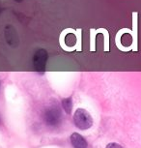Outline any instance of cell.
Instances as JSON below:
<instances>
[{"instance_id": "cell-1", "label": "cell", "mask_w": 141, "mask_h": 148, "mask_svg": "<svg viewBox=\"0 0 141 148\" xmlns=\"http://www.w3.org/2000/svg\"><path fill=\"white\" fill-rule=\"evenodd\" d=\"M62 111L57 105H50L44 110L43 118L48 126L55 127L62 121Z\"/></svg>"}, {"instance_id": "cell-2", "label": "cell", "mask_w": 141, "mask_h": 148, "mask_svg": "<svg viewBox=\"0 0 141 148\" xmlns=\"http://www.w3.org/2000/svg\"><path fill=\"white\" fill-rule=\"evenodd\" d=\"M74 122L80 130H87L93 125L92 116L84 108H77L74 114Z\"/></svg>"}, {"instance_id": "cell-3", "label": "cell", "mask_w": 141, "mask_h": 148, "mask_svg": "<svg viewBox=\"0 0 141 148\" xmlns=\"http://www.w3.org/2000/svg\"><path fill=\"white\" fill-rule=\"evenodd\" d=\"M48 59V53L46 49H39L36 51L33 56V67L39 74H44L46 71V62Z\"/></svg>"}, {"instance_id": "cell-4", "label": "cell", "mask_w": 141, "mask_h": 148, "mask_svg": "<svg viewBox=\"0 0 141 148\" xmlns=\"http://www.w3.org/2000/svg\"><path fill=\"white\" fill-rule=\"evenodd\" d=\"M71 142L74 148H87V141L78 133H74L71 136Z\"/></svg>"}, {"instance_id": "cell-5", "label": "cell", "mask_w": 141, "mask_h": 148, "mask_svg": "<svg viewBox=\"0 0 141 148\" xmlns=\"http://www.w3.org/2000/svg\"><path fill=\"white\" fill-rule=\"evenodd\" d=\"M64 42H65V44H66V46H67V47H74L76 45V42H77L76 36L74 35V33H68V34L65 36Z\"/></svg>"}, {"instance_id": "cell-6", "label": "cell", "mask_w": 141, "mask_h": 148, "mask_svg": "<svg viewBox=\"0 0 141 148\" xmlns=\"http://www.w3.org/2000/svg\"><path fill=\"white\" fill-rule=\"evenodd\" d=\"M61 105H62L63 108H64V110L66 111V113L71 114L72 110H73V99H72L71 97L63 99Z\"/></svg>"}, {"instance_id": "cell-7", "label": "cell", "mask_w": 141, "mask_h": 148, "mask_svg": "<svg viewBox=\"0 0 141 148\" xmlns=\"http://www.w3.org/2000/svg\"><path fill=\"white\" fill-rule=\"evenodd\" d=\"M106 148H123V147L121 146V145L117 144V143H109L106 146Z\"/></svg>"}, {"instance_id": "cell-8", "label": "cell", "mask_w": 141, "mask_h": 148, "mask_svg": "<svg viewBox=\"0 0 141 148\" xmlns=\"http://www.w3.org/2000/svg\"><path fill=\"white\" fill-rule=\"evenodd\" d=\"M0 121H1V119H0Z\"/></svg>"}]
</instances>
